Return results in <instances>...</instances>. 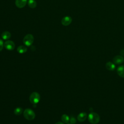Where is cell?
I'll use <instances>...</instances> for the list:
<instances>
[{
  "mask_svg": "<svg viewBox=\"0 0 124 124\" xmlns=\"http://www.w3.org/2000/svg\"><path fill=\"white\" fill-rule=\"evenodd\" d=\"M61 119H62V122L63 123H66V124H67L69 122V121H70L69 117L67 115H66L65 114H63L62 116Z\"/></svg>",
  "mask_w": 124,
  "mask_h": 124,
  "instance_id": "15",
  "label": "cell"
},
{
  "mask_svg": "<svg viewBox=\"0 0 124 124\" xmlns=\"http://www.w3.org/2000/svg\"><path fill=\"white\" fill-rule=\"evenodd\" d=\"M87 117V114L85 112H82L80 113L77 116L78 120L80 122H83L86 120Z\"/></svg>",
  "mask_w": 124,
  "mask_h": 124,
  "instance_id": "9",
  "label": "cell"
},
{
  "mask_svg": "<svg viewBox=\"0 0 124 124\" xmlns=\"http://www.w3.org/2000/svg\"><path fill=\"white\" fill-rule=\"evenodd\" d=\"M106 67L108 70L109 71H113L115 69L116 66L113 62H108L106 63Z\"/></svg>",
  "mask_w": 124,
  "mask_h": 124,
  "instance_id": "10",
  "label": "cell"
},
{
  "mask_svg": "<svg viewBox=\"0 0 124 124\" xmlns=\"http://www.w3.org/2000/svg\"><path fill=\"white\" fill-rule=\"evenodd\" d=\"M4 44L3 42V41L0 39V51H1L3 48Z\"/></svg>",
  "mask_w": 124,
  "mask_h": 124,
  "instance_id": "18",
  "label": "cell"
},
{
  "mask_svg": "<svg viewBox=\"0 0 124 124\" xmlns=\"http://www.w3.org/2000/svg\"><path fill=\"white\" fill-rule=\"evenodd\" d=\"M28 4L31 8H35L37 6V3L35 0H28Z\"/></svg>",
  "mask_w": 124,
  "mask_h": 124,
  "instance_id": "14",
  "label": "cell"
},
{
  "mask_svg": "<svg viewBox=\"0 0 124 124\" xmlns=\"http://www.w3.org/2000/svg\"><path fill=\"white\" fill-rule=\"evenodd\" d=\"M28 1V0H16L15 4L17 7L19 8H23Z\"/></svg>",
  "mask_w": 124,
  "mask_h": 124,
  "instance_id": "8",
  "label": "cell"
},
{
  "mask_svg": "<svg viewBox=\"0 0 124 124\" xmlns=\"http://www.w3.org/2000/svg\"><path fill=\"white\" fill-rule=\"evenodd\" d=\"M88 119L89 122L92 124H98L100 119L99 115L97 113L94 112H92L89 114Z\"/></svg>",
  "mask_w": 124,
  "mask_h": 124,
  "instance_id": "1",
  "label": "cell"
},
{
  "mask_svg": "<svg viewBox=\"0 0 124 124\" xmlns=\"http://www.w3.org/2000/svg\"><path fill=\"white\" fill-rule=\"evenodd\" d=\"M1 37L4 40H8L11 37V33L8 31H5L2 33Z\"/></svg>",
  "mask_w": 124,
  "mask_h": 124,
  "instance_id": "13",
  "label": "cell"
},
{
  "mask_svg": "<svg viewBox=\"0 0 124 124\" xmlns=\"http://www.w3.org/2000/svg\"><path fill=\"white\" fill-rule=\"evenodd\" d=\"M23 115L26 119L29 121L33 120L35 117L34 112L30 108L25 109L23 112Z\"/></svg>",
  "mask_w": 124,
  "mask_h": 124,
  "instance_id": "2",
  "label": "cell"
},
{
  "mask_svg": "<svg viewBox=\"0 0 124 124\" xmlns=\"http://www.w3.org/2000/svg\"><path fill=\"white\" fill-rule=\"evenodd\" d=\"M112 61L114 64H120L124 62V59L123 56L121 55H117L113 58Z\"/></svg>",
  "mask_w": 124,
  "mask_h": 124,
  "instance_id": "6",
  "label": "cell"
},
{
  "mask_svg": "<svg viewBox=\"0 0 124 124\" xmlns=\"http://www.w3.org/2000/svg\"><path fill=\"white\" fill-rule=\"evenodd\" d=\"M17 51L19 53H24L27 52V48L24 46H19L17 48Z\"/></svg>",
  "mask_w": 124,
  "mask_h": 124,
  "instance_id": "12",
  "label": "cell"
},
{
  "mask_svg": "<svg viewBox=\"0 0 124 124\" xmlns=\"http://www.w3.org/2000/svg\"><path fill=\"white\" fill-rule=\"evenodd\" d=\"M72 19L69 16H66L63 17L62 19V24L65 26H68L72 22Z\"/></svg>",
  "mask_w": 124,
  "mask_h": 124,
  "instance_id": "7",
  "label": "cell"
},
{
  "mask_svg": "<svg viewBox=\"0 0 124 124\" xmlns=\"http://www.w3.org/2000/svg\"><path fill=\"white\" fill-rule=\"evenodd\" d=\"M33 40H34V37L33 35L31 34H28L26 36H25V37L23 38V41L25 45H26V46H29L32 44L33 42Z\"/></svg>",
  "mask_w": 124,
  "mask_h": 124,
  "instance_id": "4",
  "label": "cell"
},
{
  "mask_svg": "<svg viewBox=\"0 0 124 124\" xmlns=\"http://www.w3.org/2000/svg\"><path fill=\"white\" fill-rule=\"evenodd\" d=\"M120 54L121 55V56H124V49H122L120 51Z\"/></svg>",
  "mask_w": 124,
  "mask_h": 124,
  "instance_id": "19",
  "label": "cell"
},
{
  "mask_svg": "<svg viewBox=\"0 0 124 124\" xmlns=\"http://www.w3.org/2000/svg\"><path fill=\"white\" fill-rule=\"evenodd\" d=\"M29 100L31 103L36 104L40 100V95L37 92H33L31 94L29 97Z\"/></svg>",
  "mask_w": 124,
  "mask_h": 124,
  "instance_id": "3",
  "label": "cell"
},
{
  "mask_svg": "<svg viewBox=\"0 0 124 124\" xmlns=\"http://www.w3.org/2000/svg\"><path fill=\"white\" fill-rule=\"evenodd\" d=\"M55 124H64V123L63 122H58L55 123Z\"/></svg>",
  "mask_w": 124,
  "mask_h": 124,
  "instance_id": "20",
  "label": "cell"
},
{
  "mask_svg": "<svg viewBox=\"0 0 124 124\" xmlns=\"http://www.w3.org/2000/svg\"><path fill=\"white\" fill-rule=\"evenodd\" d=\"M4 46L8 50H12L15 48V45L12 41L7 40L4 43Z\"/></svg>",
  "mask_w": 124,
  "mask_h": 124,
  "instance_id": "5",
  "label": "cell"
},
{
  "mask_svg": "<svg viewBox=\"0 0 124 124\" xmlns=\"http://www.w3.org/2000/svg\"><path fill=\"white\" fill-rule=\"evenodd\" d=\"M23 112V108L20 107H18L16 108L14 110V113L16 115H20Z\"/></svg>",
  "mask_w": 124,
  "mask_h": 124,
  "instance_id": "16",
  "label": "cell"
},
{
  "mask_svg": "<svg viewBox=\"0 0 124 124\" xmlns=\"http://www.w3.org/2000/svg\"><path fill=\"white\" fill-rule=\"evenodd\" d=\"M71 124V123H68V124Z\"/></svg>",
  "mask_w": 124,
  "mask_h": 124,
  "instance_id": "21",
  "label": "cell"
},
{
  "mask_svg": "<svg viewBox=\"0 0 124 124\" xmlns=\"http://www.w3.org/2000/svg\"><path fill=\"white\" fill-rule=\"evenodd\" d=\"M70 122L71 124H75L76 123V122H77V120L76 119H75V117H71L70 118Z\"/></svg>",
  "mask_w": 124,
  "mask_h": 124,
  "instance_id": "17",
  "label": "cell"
},
{
  "mask_svg": "<svg viewBox=\"0 0 124 124\" xmlns=\"http://www.w3.org/2000/svg\"><path fill=\"white\" fill-rule=\"evenodd\" d=\"M118 75L121 78H124V65H120L117 69Z\"/></svg>",
  "mask_w": 124,
  "mask_h": 124,
  "instance_id": "11",
  "label": "cell"
}]
</instances>
